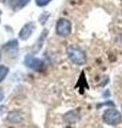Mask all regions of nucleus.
I'll return each mask as SVG.
<instances>
[{
  "label": "nucleus",
  "mask_w": 122,
  "mask_h": 128,
  "mask_svg": "<svg viewBox=\"0 0 122 128\" xmlns=\"http://www.w3.org/2000/svg\"><path fill=\"white\" fill-rule=\"evenodd\" d=\"M34 28H35V26H34L33 22H27L19 31V34H18L19 38L23 40V41H27V40L31 36Z\"/></svg>",
  "instance_id": "nucleus-5"
},
{
  "label": "nucleus",
  "mask_w": 122,
  "mask_h": 128,
  "mask_svg": "<svg viewBox=\"0 0 122 128\" xmlns=\"http://www.w3.org/2000/svg\"><path fill=\"white\" fill-rule=\"evenodd\" d=\"M47 30L45 29L44 30L43 32H42V34L40 35L39 36V38H38V41L35 42V44H34V48H33V51L34 52H38V51L41 49V48H42V46H43V43H44V41H45V38L47 36Z\"/></svg>",
  "instance_id": "nucleus-8"
},
{
  "label": "nucleus",
  "mask_w": 122,
  "mask_h": 128,
  "mask_svg": "<svg viewBox=\"0 0 122 128\" xmlns=\"http://www.w3.org/2000/svg\"><path fill=\"white\" fill-rule=\"evenodd\" d=\"M8 73H9V68L5 65H0V82L3 81V79L7 77Z\"/></svg>",
  "instance_id": "nucleus-10"
},
{
  "label": "nucleus",
  "mask_w": 122,
  "mask_h": 128,
  "mask_svg": "<svg viewBox=\"0 0 122 128\" xmlns=\"http://www.w3.org/2000/svg\"><path fill=\"white\" fill-rule=\"evenodd\" d=\"M17 47H18L17 41H10V42H8L6 45H3V50H5L6 52H10V51L17 50Z\"/></svg>",
  "instance_id": "nucleus-9"
},
{
  "label": "nucleus",
  "mask_w": 122,
  "mask_h": 128,
  "mask_svg": "<svg viewBox=\"0 0 122 128\" xmlns=\"http://www.w3.org/2000/svg\"><path fill=\"white\" fill-rule=\"evenodd\" d=\"M7 121L11 124H19L23 121L22 113L19 111H11L7 116Z\"/></svg>",
  "instance_id": "nucleus-6"
},
{
  "label": "nucleus",
  "mask_w": 122,
  "mask_h": 128,
  "mask_svg": "<svg viewBox=\"0 0 122 128\" xmlns=\"http://www.w3.org/2000/svg\"><path fill=\"white\" fill-rule=\"evenodd\" d=\"M25 64H26L27 67H29V68L36 70V72L42 70V68L44 67L43 61H41V60L38 58L32 57V56H27L26 59H25Z\"/></svg>",
  "instance_id": "nucleus-4"
},
{
  "label": "nucleus",
  "mask_w": 122,
  "mask_h": 128,
  "mask_svg": "<svg viewBox=\"0 0 122 128\" xmlns=\"http://www.w3.org/2000/svg\"><path fill=\"white\" fill-rule=\"evenodd\" d=\"M0 60H1V51H0Z\"/></svg>",
  "instance_id": "nucleus-14"
},
{
  "label": "nucleus",
  "mask_w": 122,
  "mask_h": 128,
  "mask_svg": "<svg viewBox=\"0 0 122 128\" xmlns=\"http://www.w3.org/2000/svg\"><path fill=\"white\" fill-rule=\"evenodd\" d=\"M72 32V24L66 18H60L56 24V33L61 38L69 36Z\"/></svg>",
  "instance_id": "nucleus-3"
},
{
  "label": "nucleus",
  "mask_w": 122,
  "mask_h": 128,
  "mask_svg": "<svg viewBox=\"0 0 122 128\" xmlns=\"http://www.w3.org/2000/svg\"><path fill=\"white\" fill-rule=\"evenodd\" d=\"M103 121L108 125L117 126L122 122V115L116 109H107L103 114Z\"/></svg>",
  "instance_id": "nucleus-2"
},
{
  "label": "nucleus",
  "mask_w": 122,
  "mask_h": 128,
  "mask_svg": "<svg viewBox=\"0 0 122 128\" xmlns=\"http://www.w3.org/2000/svg\"><path fill=\"white\" fill-rule=\"evenodd\" d=\"M3 111H5V107H3V106H0V115L3 113Z\"/></svg>",
  "instance_id": "nucleus-13"
},
{
  "label": "nucleus",
  "mask_w": 122,
  "mask_h": 128,
  "mask_svg": "<svg viewBox=\"0 0 122 128\" xmlns=\"http://www.w3.org/2000/svg\"><path fill=\"white\" fill-rule=\"evenodd\" d=\"M121 108H122V105H121Z\"/></svg>",
  "instance_id": "nucleus-15"
},
{
  "label": "nucleus",
  "mask_w": 122,
  "mask_h": 128,
  "mask_svg": "<svg viewBox=\"0 0 122 128\" xmlns=\"http://www.w3.org/2000/svg\"><path fill=\"white\" fill-rule=\"evenodd\" d=\"M3 96H5V95H3V92H2L1 89H0V102H1L2 99H3Z\"/></svg>",
  "instance_id": "nucleus-12"
},
{
  "label": "nucleus",
  "mask_w": 122,
  "mask_h": 128,
  "mask_svg": "<svg viewBox=\"0 0 122 128\" xmlns=\"http://www.w3.org/2000/svg\"><path fill=\"white\" fill-rule=\"evenodd\" d=\"M78 120H79L78 111H70L64 114V116H63V121L68 124H73V123L77 122Z\"/></svg>",
  "instance_id": "nucleus-7"
},
{
  "label": "nucleus",
  "mask_w": 122,
  "mask_h": 128,
  "mask_svg": "<svg viewBox=\"0 0 122 128\" xmlns=\"http://www.w3.org/2000/svg\"><path fill=\"white\" fill-rule=\"evenodd\" d=\"M50 1L51 0H35V4L38 6H40V8H42V6H47Z\"/></svg>",
  "instance_id": "nucleus-11"
},
{
  "label": "nucleus",
  "mask_w": 122,
  "mask_h": 128,
  "mask_svg": "<svg viewBox=\"0 0 122 128\" xmlns=\"http://www.w3.org/2000/svg\"><path fill=\"white\" fill-rule=\"evenodd\" d=\"M67 56L69 60L75 65H84L87 62L86 52L78 46H69L67 48Z\"/></svg>",
  "instance_id": "nucleus-1"
}]
</instances>
